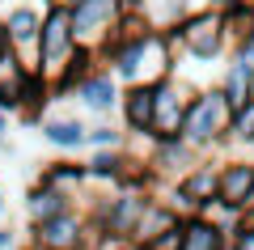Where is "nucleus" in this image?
I'll use <instances>...</instances> for the list:
<instances>
[{
  "label": "nucleus",
  "instance_id": "obj_1",
  "mask_svg": "<svg viewBox=\"0 0 254 250\" xmlns=\"http://www.w3.org/2000/svg\"><path fill=\"white\" fill-rule=\"evenodd\" d=\"M102 64L119 77V85H157L178 72V55L165 26H153L144 13L123 17L119 34L102 47Z\"/></svg>",
  "mask_w": 254,
  "mask_h": 250
},
{
  "label": "nucleus",
  "instance_id": "obj_2",
  "mask_svg": "<svg viewBox=\"0 0 254 250\" xmlns=\"http://www.w3.org/2000/svg\"><path fill=\"white\" fill-rule=\"evenodd\" d=\"M76 30H72V13L64 0L47 4L43 9V30H38V81H47L55 93V102L64 98V81L72 72V60H76Z\"/></svg>",
  "mask_w": 254,
  "mask_h": 250
},
{
  "label": "nucleus",
  "instance_id": "obj_3",
  "mask_svg": "<svg viewBox=\"0 0 254 250\" xmlns=\"http://www.w3.org/2000/svg\"><path fill=\"white\" fill-rule=\"evenodd\" d=\"M165 34H170L174 43V55H187V60H199V64H212L225 55L229 47V34H225V13L216 9H195V13H182L178 21H170L165 26Z\"/></svg>",
  "mask_w": 254,
  "mask_h": 250
},
{
  "label": "nucleus",
  "instance_id": "obj_4",
  "mask_svg": "<svg viewBox=\"0 0 254 250\" xmlns=\"http://www.w3.org/2000/svg\"><path fill=\"white\" fill-rule=\"evenodd\" d=\"M229 119H233V106L220 93V85H203L195 89L187 106V119H182V140L195 153H212L229 140Z\"/></svg>",
  "mask_w": 254,
  "mask_h": 250
},
{
  "label": "nucleus",
  "instance_id": "obj_5",
  "mask_svg": "<svg viewBox=\"0 0 254 250\" xmlns=\"http://www.w3.org/2000/svg\"><path fill=\"white\" fill-rule=\"evenodd\" d=\"M98 233H102V225L76 204L68 212L51 216V221L30 225V246L34 250H89L98 242Z\"/></svg>",
  "mask_w": 254,
  "mask_h": 250
},
{
  "label": "nucleus",
  "instance_id": "obj_6",
  "mask_svg": "<svg viewBox=\"0 0 254 250\" xmlns=\"http://www.w3.org/2000/svg\"><path fill=\"white\" fill-rule=\"evenodd\" d=\"M68 13H72L76 47L102 55V47H106L110 38L119 34V26H123L127 4H123V0H81V4H72Z\"/></svg>",
  "mask_w": 254,
  "mask_h": 250
},
{
  "label": "nucleus",
  "instance_id": "obj_7",
  "mask_svg": "<svg viewBox=\"0 0 254 250\" xmlns=\"http://www.w3.org/2000/svg\"><path fill=\"white\" fill-rule=\"evenodd\" d=\"M190 98H195V85H187L178 72L157 81L153 85V132H148V140H174V136H182V119H187Z\"/></svg>",
  "mask_w": 254,
  "mask_h": 250
},
{
  "label": "nucleus",
  "instance_id": "obj_8",
  "mask_svg": "<svg viewBox=\"0 0 254 250\" xmlns=\"http://www.w3.org/2000/svg\"><path fill=\"white\" fill-rule=\"evenodd\" d=\"M0 21H4V47H9L30 72H38V30H43V9H34V4H13L9 13H0Z\"/></svg>",
  "mask_w": 254,
  "mask_h": 250
},
{
  "label": "nucleus",
  "instance_id": "obj_9",
  "mask_svg": "<svg viewBox=\"0 0 254 250\" xmlns=\"http://www.w3.org/2000/svg\"><path fill=\"white\" fill-rule=\"evenodd\" d=\"M68 98H76L89 115L98 119H110L119 110V98H123V85H119V77L106 68V64H93L89 72H85L81 81H76L72 89H68Z\"/></svg>",
  "mask_w": 254,
  "mask_h": 250
},
{
  "label": "nucleus",
  "instance_id": "obj_10",
  "mask_svg": "<svg viewBox=\"0 0 254 250\" xmlns=\"http://www.w3.org/2000/svg\"><path fill=\"white\" fill-rule=\"evenodd\" d=\"M216 204L233 208V212H246V208L254 204V161L250 157H225L220 161Z\"/></svg>",
  "mask_w": 254,
  "mask_h": 250
},
{
  "label": "nucleus",
  "instance_id": "obj_11",
  "mask_svg": "<svg viewBox=\"0 0 254 250\" xmlns=\"http://www.w3.org/2000/svg\"><path fill=\"white\" fill-rule=\"evenodd\" d=\"M203 153H195L182 136H174V140H148V170L157 174V182H174L178 174H187L195 161H199Z\"/></svg>",
  "mask_w": 254,
  "mask_h": 250
},
{
  "label": "nucleus",
  "instance_id": "obj_12",
  "mask_svg": "<svg viewBox=\"0 0 254 250\" xmlns=\"http://www.w3.org/2000/svg\"><path fill=\"white\" fill-rule=\"evenodd\" d=\"M115 115L131 140H148V132H153V85H123Z\"/></svg>",
  "mask_w": 254,
  "mask_h": 250
},
{
  "label": "nucleus",
  "instance_id": "obj_13",
  "mask_svg": "<svg viewBox=\"0 0 254 250\" xmlns=\"http://www.w3.org/2000/svg\"><path fill=\"white\" fill-rule=\"evenodd\" d=\"M38 132L51 149L60 153H81L85 149V136H89V123L81 115H43L38 119Z\"/></svg>",
  "mask_w": 254,
  "mask_h": 250
},
{
  "label": "nucleus",
  "instance_id": "obj_14",
  "mask_svg": "<svg viewBox=\"0 0 254 250\" xmlns=\"http://www.w3.org/2000/svg\"><path fill=\"white\" fill-rule=\"evenodd\" d=\"M38 182L47 187H60L68 195L81 199V191L89 187V166L81 157H60V161H43V170H38Z\"/></svg>",
  "mask_w": 254,
  "mask_h": 250
},
{
  "label": "nucleus",
  "instance_id": "obj_15",
  "mask_svg": "<svg viewBox=\"0 0 254 250\" xmlns=\"http://www.w3.org/2000/svg\"><path fill=\"white\" fill-rule=\"evenodd\" d=\"M68 208H76V195H68V191H60V187H47V182L34 178V187L26 191V221L30 225L51 221V216L68 212Z\"/></svg>",
  "mask_w": 254,
  "mask_h": 250
},
{
  "label": "nucleus",
  "instance_id": "obj_16",
  "mask_svg": "<svg viewBox=\"0 0 254 250\" xmlns=\"http://www.w3.org/2000/svg\"><path fill=\"white\" fill-rule=\"evenodd\" d=\"M225 242H229V233L220 229L212 216H203V212L182 216V246L178 250H216V246H225Z\"/></svg>",
  "mask_w": 254,
  "mask_h": 250
},
{
  "label": "nucleus",
  "instance_id": "obj_17",
  "mask_svg": "<svg viewBox=\"0 0 254 250\" xmlns=\"http://www.w3.org/2000/svg\"><path fill=\"white\" fill-rule=\"evenodd\" d=\"M182 216L174 212L170 204H165L161 195L153 199V204H148V212L140 216V225H136V233H131V246H144V242H153L157 233H165V229H174V225H178Z\"/></svg>",
  "mask_w": 254,
  "mask_h": 250
},
{
  "label": "nucleus",
  "instance_id": "obj_18",
  "mask_svg": "<svg viewBox=\"0 0 254 250\" xmlns=\"http://www.w3.org/2000/svg\"><path fill=\"white\" fill-rule=\"evenodd\" d=\"M254 30V4H233V9H225V34H229V47L242 43L246 34Z\"/></svg>",
  "mask_w": 254,
  "mask_h": 250
},
{
  "label": "nucleus",
  "instance_id": "obj_19",
  "mask_svg": "<svg viewBox=\"0 0 254 250\" xmlns=\"http://www.w3.org/2000/svg\"><path fill=\"white\" fill-rule=\"evenodd\" d=\"M85 149H127V132H123V127H115L110 119H102V123L89 127Z\"/></svg>",
  "mask_w": 254,
  "mask_h": 250
},
{
  "label": "nucleus",
  "instance_id": "obj_20",
  "mask_svg": "<svg viewBox=\"0 0 254 250\" xmlns=\"http://www.w3.org/2000/svg\"><path fill=\"white\" fill-rule=\"evenodd\" d=\"M229 140L233 144H254V98L233 110V119H229Z\"/></svg>",
  "mask_w": 254,
  "mask_h": 250
},
{
  "label": "nucleus",
  "instance_id": "obj_21",
  "mask_svg": "<svg viewBox=\"0 0 254 250\" xmlns=\"http://www.w3.org/2000/svg\"><path fill=\"white\" fill-rule=\"evenodd\" d=\"M229 246L233 250H254V225H237V229L229 233Z\"/></svg>",
  "mask_w": 254,
  "mask_h": 250
},
{
  "label": "nucleus",
  "instance_id": "obj_22",
  "mask_svg": "<svg viewBox=\"0 0 254 250\" xmlns=\"http://www.w3.org/2000/svg\"><path fill=\"white\" fill-rule=\"evenodd\" d=\"M0 153H9V110H0Z\"/></svg>",
  "mask_w": 254,
  "mask_h": 250
},
{
  "label": "nucleus",
  "instance_id": "obj_23",
  "mask_svg": "<svg viewBox=\"0 0 254 250\" xmlns=\"http://www.w3.org/2000/svg\"><path fill=\"white\" fill-rule=\"evenodd\" d=\"M13 246H17V238H13V233L0 225V250H13Z\"/></svg>",
  "mask_w": 254,
  "mask_h": 250
},
{
  "label": "nucleus",
  "instance_id": "obj_24",
  "mask_svg": "<svg viewBox=\"0 0 254 250\" xmlns=\"http://www.w3.org/2000/svg\"><path fill=\"white\" fill-rule=\"evenodd\" d=\"M233 4H242V0H208V9H216V13H225V9H233Z\"/></svg>",
  "mask_w": 254,
  "mask_h": 250
},
{
  "label": "nucleus",
  "instance_id": "obj_25",
  "mask_svg": "<svg viewBox=\"0 0 254 250\" xmlns=\"http://www.w3.org/2000/svg\"><path fill=\"white\" fill-rule=\"evenodd\" d=\"M237 225H254V204H250V208L242 212V221H237Z\"/></svg>",
  "mask_w": 254,
  "mask_h": 250
},
{
  "label": "nucleus",
  "instance_id": "obj_26",
  "mask_svg": "<svg viewBox=\"0 0 254 250\" xmlns=\"http://www.w3.org/2000/svg\"><path fill=\"white\" fill-rule=\"evenodd\" d=\"M0 51H4V21H0Z\"/></svg>",
  "mask_w": 254,
  "mask_h": 250
},
{
  "label": "nucleus",
  "instance_id": "obj_27",
  "mask_svg": "<svg viewBox=\"0 0 254 250\" xmlns=\"http://www.w3.org/2000/svg\"><path fill=\"white\" fill-rule=\"evenodd\" d=\"M0 216H4V191H0Z\"/></svg>",
  "mask_w": 254,
  "mask_h": 250
},
{
  "label": "nucleus",
  "instance_id": "obj_28",
  "mask_svg": "<svg viewBox=\"0 0 254 250\" xmlns=\"http://www.w3.org/2000/svg\"><path fill=\"white\" fill-rule=\"evenodd\" d=\"M64 4H68V9H72V4H81V0H64Z\"/></svg>",
  "mask_w": 254,
  "mask_h": 250
},
{
  "label": "nucleus",
  "instance_id": "obj_29",
  "mask_svg": "<svg viewBox=\"0 0 254 250\" xmlns=\"http://www.w3.org/2000/svg\"><path fill=\"white\" fill-rule=\"evenodd\" d=\"M216 250H233V246H229V242H225V246H216Z\"/></svg>",
  "mask_w": 254,
  "mask_h": 250
}]
</instances>
